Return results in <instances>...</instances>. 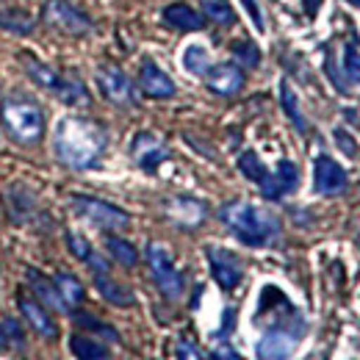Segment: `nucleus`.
Returning a JSON list of instances; mask_svg holds the SVG:
<instances>
[{
    "label": "nucleus",
    "mask_w": 360,
    "mask_h": 360,
    "mask_svg": "<svg viewBox=\"0 0 360 360\" xmlns=\"http://www.w3.org/2000/svg\"><path fill=\"white\" fill-rule=\"evenodd\" d=\"M139 86H141V91H144L147 97H158V100L175 94L172 78H169L155 61H144V64H141V70H139Z\"/></svg>",
    "instance_id": "obj_15"
},
{
    "label": "nucleus",
    "mask_w": 360,
    "mask_h": 360,
    "mask_svg": "<svg viewBox=\"0 0 360 360\" xmlns=\"http://www.w3.org/2000/svg\"><path fill=\"white\" fill-rule=\"evenodd\" d=\"M20 61L28 70V75L34 78V84H39L42 89L53 91L61 103H67V105H89V91H86V86L81 81L58 75L56 70H50L47 64H42L39 58H34L31 53H22Z\"/></svg>",
    "instance_id": "obj_4"
},
{
    "label": "nucleus",
    "mask_w": 360,
    "mask_h": 360,
    "mask_svg": "<svg viewBox=\"0 0 360 360\" xmlns=\"http://www.w3.org/2000/svg\"><path fill=\"white\" fill-rule=\"evenodd\" d=\"M42 22L64 37H86L91 31V20L70 0H45Z\"/></svg>",
    "instance_id": "obj_6"
},
{
    "label": "nucleus",
    "mask_w": 360,
    "mask_h": 360,
    "mask_svg": "<svg viewBox=\"0 0 360 360\" xmlns=\"http://www.w3.org/2000/svg\"><path fill=\"white\" fill-rule=\"evenodd\" d=\"M347 3H349V6H360V0H347Z\"/></svg>",
    "instance_id": "obj_38"
},
{
    "label": "nucleus",
    "mask_w": 360,
    "mask_h": 360,
    "mask_svg": "<svg viewBox=\"0 0 360 360\" xmlns=\"http://www.w3.org/2000/svg\"><path fill=\"white\" fill-rule=\"evenodd\" d=\"M11 347L22 349L25 347V335H22L20 324L11 316H3L0 319V349H11Z\"/></svg>",
    "instance_id": "obj_27"
},
{
    "label": "nucleus",
    "mask_w": 360,
    "mask_h": 360,
    "mask_svg": "<svg viewBox=\"0 0 360 360\" xmlns=\"http://www.w3.org/2000/svg\"><path fill=\"white\" fill-rule=\"evenodd\" d=\"M241 3L247 6V14H250V20L255 22V28H258V31H264V17H261L258 3H255V0H241Z\"/></svg>",
    "instance_id": "obj_36"
},
{
    "label": "nucleus",
    "mask_w": 360,
    "mask_h": 360,
    "mask_svg": "<svg viewBox=\"0 0 360 360\" xmlns=\"http://www.w3.org/2000/svg\"><path fill=\"white\" fill-rule=\"evenodd\" d=\"M280 103H283V111H285V117L291 120V125H294L300 134H305L308 125H305V117H302V111H300V100H297L294 89H291L285 81L280 84Z\"/></svg>",
    "instance_id": "obj_22"
},
{
    "label": "nucleus",
    "mask_w": 360,
    "mask_h": 360,
    "mask_svg": "<svg viewBox=\"0 0 360 360\" xmlns=\"http://www.w3.org/2000/svg\"><path fill=\"white\" fill-rule=\"evenodd\" d=\"M183 67L191 72V75H205L208 67H211V56L202 45H188L183 50Z\"/></svg>",
    "instance_id": "obj_26"
},
{
    "label": "nucleus",
    "mask_w": 360,
    "mask_h": 360,
    "mask_svg": "<svg viewBox=\"0 0 360 360\" xmlns=\"http://www.w3.org/2000/svg\"><path fill=\"white\" fill-rule=\"evenodd\" d=\"M344 72L352 84L360 86V45L358 42H349L344 50Z\"/></svg>",
    "instance_id": "obj_31"
},
{
    "label": "nucleus",
    "mask_w": 360,
    "mask_h": 360,
    "mask_svg": "<svg viewBox=\"0 0 360 360\" xmlns=\"http://www.w3.org/2000/svg\"><path fill=\"white\" fill-rule=\"evenodd\" d=\"M205 86L214 94L233 97L236 91H241V86H244V70L238 64H214L205 72Z\"/></svg>",
    "instance_id": "obj_14"
},
{
    "label": "nucleus",
    "mask_w": 360,
    "mask_h": 360,
    "mask_svg": "<svg viewBox=\"0 0 360 360\" xmlns=\"http://www.w3.org/2000/svg\"><path fill=\"white\" fill-rule=\"evenodd\" d=\"M202 11H205L208 20L219 22V25H233L236 22V14H233L230 3H225V0H202Z\"/></svg>",
    "instance_id": "obj_29"
},
{
    "label": "nucleus",
    "mask_w": 360,
    "mask_h": 360,
    "mask_svg": "<svg viewBox=\"0 0 360 360\" xmlns=\"http://www.w3.org/2000/svg\"><path fill=\"white\" fill-rule=\"evenodd\" d=\"M233 50V56H236V61L241 64V67H258L261 64V50L255 42H250V39H241V42H236V45L230 47Z\"/></svg>",
    "instance_id": "obj_30"
},
{
    "label": "nucleus",
    "mask_w": 360,
    "mask_h": 360,
    "mask_svg": "<svg viewBox=\"0 0 360 360\" xmlns=\"http://www.w3.org/2000/svg\"><path fill=\"white\" fill-rule=\"evenodd\" d=\"M164 22L175 31H200L205 25V17L186 3H169L164 8Z\"/></svg>",
    "instance_id": "obj_16"
},
{
    "label": "nucleus",
    "mask_w": 360,
    "mask_h": 360,
    "mask_svg": "<svg viewBox=\"0 0 360 360\" xmlns=\"http://www.w3.org/2000/svg\"><path fill=\"white\" fill-rule=\"evenodd\" d=\"M169 217L183 227H197L205 219V205L191 197H175L169 202Z\"/></svg>",
    "instance_id": "obj_20"
},
{
    "label": "nucleus",
    "mask_w": 360,
    "mask_h": 360,
    "mask_svg": "<svg viewBox=\"0 0 360 360\" xmlns=\"http://www.w3.org/2000/svg\"><path fill=\"white\" fill-rule=\"evenodd\" d=\"M175 355H178V360H202L200 349H197V344L188 341V338H180L178 347H175Z\"/></svg>",
    "instance_id": "obj_34"
},
{
    "label": "nucleus",
    "mask_w": 360,
    "mask_h": 360,
    "mask_svg": "<svg viewBox=\"0 0 360 360\" xmlns=\"http://www.w3.org/2000/svg\"><path fill=\"white\" fill-rule=\"evenodd\" d=\"M53 283H56L61 300L67 302V308L81 305V300H84V285H81V280H78L75 274H70V271H58V274L53 277Z\"/></svg>",
    "instance_id": "obj_21"
},
{
    "label": "nucleus",
    "mask_w": 360,
    "mask_h": 360,
    "mask_svg": "<svg viewBox=\"0 0 360 360\" xmlns=\"http://www.w3.org/2000/svg\"><path fill=\"white\" fill-rule=\"evenodd\" d=\"M105 250L111 252V258L117 261V264H122V266H136L139 264V252H136V247L131 241H125V238H120V236H108L105 238Z\"/></svg>",
    "instance_id": "obj_23"
},
{
    "label": "nucleus",
    "mask_w": 360,
    "mask_h": 360,
    "mask_svg": "<svg viewBox=\"0 0 360 360\" xmlns=\"http://www.w3.org/2000/svg\"><path fill=\"white\" fill-rule=\"evenodd\" d=\"M20 311L25 316V321L42 335L47 341H53L56 335H58V330H56V324H53V319L47 316V311L37 302V300H31V297H20Z\"/></svg>",
    "instance_id": "obj_17"
},
{
    "label": "nucleus",
    "mask_w": 360,
    "mask_h": 360,
    "mask_svg": "<svg viewBox=\"0 0 360 360\" xmlns=\"http://www.w3.org/2000/svg\"><path fill=\"white\" fill-rule=\"evenodd\" d=\"M335 141H338V147H341L347 155H358V144H355V139L347 136V131H335Z\"/></svg>",
    "instance_id": "obj_35"
},
{
    "label": "nucleus",
    "mask_w": 360,
    "mask_h": 360,
    "mask_svg": "<svg viewBox=\"0 0 360 360\" xmlns=\"http://www.w3.org/2000/svg\"><path fill=\"white\" fill-rule=\"evenodd\" d=\"M70 349H72V355L78 360H108L105 347L86 338V335H72L70 338Z\"/></svg>",
    "instance_id": "obj_25"
},
{
    "label": "nucleus",
    "mask_w": 360,
    "mask_h": 360,
    "mask_svg": "<svg viewBox=\"0 0 360 360\" xmlns=\"http://www.w3.org/2000/svg\"><path fill=\"white\" fill-rule=\"evenodd\" d=\"M219 219L225 227L247 247H269L280 238V219L252 202L233 200L219 208Z\"/></svg>",
    "instance_id": "obj_2"
},
{
    "label": "nucleus",
    "mask_w": 360,
    "mask_h": 360,
    "mask_svg": "<svg viewBox=\"0 0 360 360\" xmlns=\"http://www.w3.org/2000/svg\"><path fill=\"white\" fill-rule=\"evenodd\" d=\"M208 255V266H211V277L219 283V288L225 291H233L238 283H241V261L230 252V250H222V247H208L205 250Z\"/></svg>",
    "instance_id": "obj_10"
},
{
    "label": "nucleus",
    "mask_w": 360,
    "mask_h": 360,
    "mask_svg": "<svg viewBox=\"0 0 360 360\" xmlns=\"http://www.w3.org/2000/svg\"><path fill=\"white\" fill-rule=\"evenodd\" d=\"M67 247H70V252H72V255H75L78 261H84V264L89 261V258H91V252H94V250H91V247H89V241H86L84 236H78V233H72V230L67 233Z\"/></svg>",
    "instance_id": "obj_32"
},
{
    "label": "nucleus",
    "mask_w": 360,
    "mask_h": 360,
    "mask_svg": "<svg viewBox=\"0 0 360 360\" xmlns=\"http://www.w3.org/2000/svg\"><path fill=\"white\" fill-rule=\"evenodd\" d=\"M97 86L105 94V100H111L120 108H134L136 103H139L131 78L120 67H111V64L108 67H100L97 70Z\"/></svg>",
    "instance_id": "obj_9"
},
{
    "label": "nucleus",
    "mask_w": 360,
    "mask_h": 360,
    "mask_svg": "<svg viewBox=\"0 0 360 360\" xmlns=\"http://www.w3.org/2000/svg\"><path fill=\"white\" fill-rule=\"evenodd\" d=\"M0 28L3 31H11V34H17V37H25V34H31L34 31V20L25 14V11H20V8H0Z\"/></svg>",
    "instance_id": "obj_24"
},
{
    "label": "nucleus",
    "mask_w": 360,
    "mask_h": 360,
    "mask_svg": "<svg viewBox=\"0 0 360 360\" xmlns=\"http://www.w3.org/2000/svg\"><path fill=\"white\" fill-rule=\"evenodd\" d=\"M105 141H108L105 128L97 125L94 120L64 117L56 125L53 150H56V158L61 164H67L70 169H89L100 161Z\"/></svg>",
    "instance_id": "obj_1"
},
{
    "label": "nucleus",
    "mask_w": 360,
    "mask_h": 360,
    "mask_svg": "<svg viewBox=\"0 0 360 360\" xmlns=\"http://www.w3.org/2000/svg\"><path fill=\"white\" fill-rule=\"evenodd\" d=\"M358 247H360V236H358Z\"/></svg>",
    "instance_id": "obj_39"
},
{
    "label": "nucleus",
    "mask_w": 360,
    "mask_h": 360,
    "mask_svg": "<svg viewBox=\"0 0 360 360\" xmlns=\"http://www.w3.org/2000/svg\"><path fill=\"white\" fill-rule=\"evenodd\" d=\"M25 277H28V283H31L34 294L45 302L47 308H56V311H61V314H67V311H70V308H67V302L61 300V294H58V288H56L53 277H45L42 271H37V269H28L25 271Z\"/></svg>",
    "instance_id": "obj_18"
},
{
    "label": "nucleus",
    "mask_w": 360,
    "mask_h": 360,
    "mask_svg": "<svg viewBox=\"0 0 360 360\" xmlns=\"http://www.w3.org/2000/svg\"><path fill=\"white\" fill-rule=\"evenodd\" d=\"M94 288L100 291V297L105 302H111L117 308H131L134 305V294L125 285H120L117 280H111L108 271H94Z\"/></svg>",
    "instance_id": "obj_19"
},
{
    "label": "nucleus",
    "mask_w": 360,
    "mask_h": 360,
    "mask_svg": "<svg viewBox=\"0 0 360 360\" xmlns=\"http://www.w3.org/2000/svg\"><path fill=\"white\" fill-rule=\"evenodd\" d=\"M305 333V321L294 314L291 321H277L264 333L258 341V358L261 360H288L291 352L297 349L300 338Z\"/></svg>",
    "instance_id": "obj_5"
},
{
    "label": "nucleus",
    "mask_w": 360,
    "mask_h": 360,
    "mask_svg": "<svg viewBox=\"0 0 360 360\" xmlns=\"http://www.w3.org/2000/svg\"><path fill=\"white\" fill-rule=\"evenodd\" d=\"M0 122L17 144H37L45 136V114L25 97H8L0 103Z\"/></svg>",
    "instance_id": "obj_3"
},
{
    "label": "nucleus",
    "mask_w": 360,
    "mask_h": 360,
    "mask_svg": "<svg viewBox=\"0 0 360 360\" xmlns=\"http://www.w3.org/2000/svg\"><path fill=\"white\" fill-rule=\"evenodd\" d=\"M211 360H241V355H238V352H236L230 344H219V347L214 349Z\"/></svg>",
    "instance_id": "obj_37"
},
{
    "label": "nucleus",
    "mask_w": 360,
    "mask_h": 360,
    "mask_svg": "<svg viewBox=\"0 0 360 360\" xmlns=\"http://www.w3.org/2000/svg\"><path fill=\"white\" fill-rule=\"evenodd\" d=\"M75 321H78V324H84V327H91L94 333H100V335H105V338H111V341H117V338H120V335L114 333V327H108V324H103V321H97L94 316L81 314V316H75Z\"/></svg>",
    "instance_id": "obj_33"
},
{
    "label": "nucleus",
    "mask_w": 360,
    "mask_h": 360,
    "mask_svg": "<svg viewBox=\"0 0 360 360\" xmlns=\"http://www.w3.org/2000/svg\"><path fill=\"white\" fill-rule=\"evenodd\" d=\"M131 155L144 172H155L169 158V150L155 134H136L134 144H131Z\"/></svg>",
    "instance_id": "obj_11"
},
{
    "label": "nucleus",
    "mask_w": 360,
    "mask_h": 360,
    "mask_svg": "<svg viewBox=\"0 0 360 360\" xmlns=\"http://www.w3.org/2000/svg\"><path fill=\"white\" fill-rule=\"evenodd\" d=\"M258 186H261V194H264L266 200H283L285 194H291V191L300 186V169H297V164H291V161H280L277 169L269 172Z\"/></svg>",
    "instance_id": "obj_13"
},
{
    "label": "nucleus",
    "mask_w": 360,
    "mask_h": 360,
    "mask_svg": "<svg viewBox=\"0 0 360 360\" xmlns=\"http://www.w3.org/2000/svg\"><path fill=\"white\" fill-rule=\"evenodd\" d=\"M314 188L321 197H338L347 191V172L330 155H319L314 167Z\"/></svg>",
    "instance_id": "obj_12"
},
{
    "label": "nucleus",
    "mask_w": 360,
    "mask_h": 360,
    "mask_svg": "<svg viewBox=\"0 0 360 360\" xmlns=\"http://www.w3.org/2000/svg\"><path fill=\"white\" fill-rule=\"evenodd\" d=\"M147 266H150V274H153L155 285L161 288V294H164L167 300H178L180 294H183V277H180V271H178V266H175V261H172V255H169V250L161 247L158 241H153V244L147 247Z\"/></svg>",
    "instance_id": "obj_7"
},
{
    "label": "nucleus",
    "mask_w": 360,
    "mask_h": 360,
    "mask_svg": "<svg viewBox=\"0 0 360 360\" xmlns=\"http://www.w3.org/2000/svg\"><path fill=\"white\" fill-rule=\"evenodd\" d=\"M238 169H241L244 178L252 180V183H261V180L269 175V169L261 164V158H258L252 150H247V153L238 155Z\"/></svg>",
    "instance_id": "obj_28"
},
{
    "label": "nucleus",
    "mask_w": 360,
    "mask_h": 360,
    "mask_svg": "<svg viewBox=\"0 0 360 360\" xmlns=\"http://www.w3.org/2000/svg\"><path fill=\"white\" fill-rule=\"evenodd\" d=\"M72 208H75L78 217H84L86 222L103 227V230H122V227L131 225V217L122 208H117V205H111L105 200H97V197L75 194L72 197Z\"/></svg>",
    "instance_id": "obj_8"
}]
</instances>
